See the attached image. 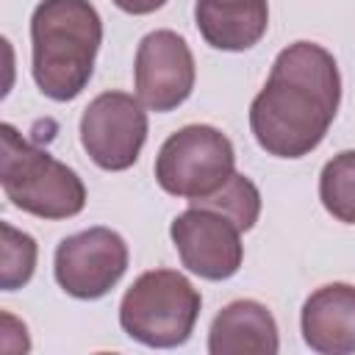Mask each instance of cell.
Segmentation results:
<instances>
[{
	"label": "cell",
	"instance_id": "obj_5",
	"mask_svg": "<svg viewBox=\"0 0 355 355\" xmlns=\"http://www.w3.org/2000/svg\"><path fill=\"white\" fill-rule=\"evenodd\" d=\"M233 172V141L214 125H186L175 130L155 155L158 186L189 202L219 191Z\"/></svg>",
	"mask_w": 355,
	"mask_h": 355
},
{
	"label": "cell",
	"instance_id": "obj_6",
	"mask_svg": "<svg viewBox=\"0 0 355 355\" xmlns=\"http://www.w3.org/2000/svg\"><path fill=\"white\" fill-rule=\"evenodd\" d=\"M80 144L105 172L130 169L147 141L144 103L128 92H103L80 114Z\"/></svg>",
	"mask_w": 355,
	"mask_h": 355
},
{
	"label": "cell",
	"instance_id": "obj_14",
	"mask_svg": "<svg viewBox=\"0 0 355 355\" xmlns=\"http://www.w3.org/2000/svg\"><path fill=\"white\" fill-rule=\"evenodd\" d=\"M191 205H205V208H214V211L230 216L244 233V230H252L261 216V191L247 175L233 172L219 191H214L211 197L194 200Z\"/></svg>",
	"mask_w": 355,
	"mask_h": 355
},
{
	"label": "cell",
	"instance_id": "obj_9",
	"mask_svg": "<svg viewBox=\"0 0 355 355\" xmlns=\"http://www.w3.org/2000/svg\"><path fill=\"white\" fill-rule=\"evenodd\" d=\"M194 78V55L180 33L161 28L139 42L133 58V86L144 108L155 114L175 111L189 100Z\"/></svg>",
	"mask_w": 355,
	"mask_h": 355
},
{
	"label": "cell",
	"instance_id": "obj_1",
	"mask_svg": "<svg viewBox=\"0 0 355 355\" xmlns=\"http://www.w3.org/2000/svg\"><path fill=\"white\" fill-rule=\"evenodd\" d=\"M341 103V75L330 50L316 42L283 47L263 89L250 103V130L275 158H302L327 136Z\"/></svg>",
	"mask_w": 355,
	"mask_h": 355
},
{
	"label": "cell",
	"instance_id": "obj_10",
	"mask_svg": "<svg viewBox=\"0 0 355 355\" xmlns=\"http://www.w3.org/2000/svg\"><path fill=\"white\" fill-rule=\"evenodd\" d=\"M300 330L305 344L319 355L355 352V286H319L302 302Z\"/></svg>",
	"mask_w": 355,
	"mask_h": 355
},
{
	"label": "cell",
	"instance_id": "obj_8",
	"mask_svg": "<svg viewBox=\"0 0 355 355\" xmlns=\"http://www.w3.org/2000/svg\"><path fill=\"white\" fill-rule=\"evenodd\" d=\"M169 236L180 255V263L202 280H227L244 261L241 227L214 208H186L172 219Z\"/></svg>",
	"mask_w": 355,
	"mask_h": 355
},
{
	"label": "cell",
	"instance_id": "obj_15",
	"mask_svg": "<svg viewBox=\"0 0 355 355\" xmlns=\"http://www.w3.org/2000/svg\"><path fill=\"white\" fill-rule=\"evenodd\" d=\"M3 230V250H0V288L17 291L22 288L36 269V239L17 230L11 222H0Z\"/></svg>",
	"mask_w": 355,
	"mask_h": 355
},
{
	"label": "cell",
	"instance_id": "obj_2",
	"mask_svg": "<svg viewBox=\"0 0 355 355\" xmlns=\"http://www.w3.org/2000/svg\"><path fill=\"white\" fill-rule=\"evenodd\" d=\"M103 19L89 0H39L31 14V72L55 103L75 100L92 80Z\"/></svg>",
	"mask_w": 355,
	"mask_h": 355
},
{
	"label": "cell",
	"instance_id": "obj_12",
	"mask_svg": "<svg viewBox=\"0 0 355 355\" xmlns=\"http://www.w3.org/2000/svg\"><path fill=\"white\" fill-rule=\"evenodd\" d=\"M194 22L205 44L225 53L255 47L269 28L266 0H197Z\"/></svg>",
	"mask_w": 355,
	"mask_h": 355
},
{
	"label": "cell",
	"instance_id": "obj_11",
	"mask_svg": "<svg viewBox=\"0 0 355 355\" xmlns=\"http://www.w3.org/2000/svg\"><path fill=\"white\" fill-rule=\"evenodd\" d=\"M280 349L277 322L258 300H233L211 322V355H275Z\"/></svg>",
	"mask_w": 355,
	"mask_h": 355
},
{
	"label": "cell",
	"instance_id": "obj_13",
	"mask_svg": "<svg viewBox=\"0 0 355 355\" xmlns=\"http://www.w3.org/2000/svg\"><path fill=\"white\" fill-rule=\"evenodd\" d=\"M319 200L333 219L355 225V150H341L322 166Z\"/></svg>",
	"mask_w": 355,
	"mask_h": 355
},
{
	"label": "cell",
	"instance_id": "obj_7",
	"mask_svg": "<svg viewBox=\"0 0 355 355\" xmlns=\"http://www.w3.org/2000/svg\"><path fill=\"white\" fill-rule=\"evenodd\" d=\"M128 244L111 227H89L58 241L53 275L55 283L75 300L105 297L128 269Z\"/></svg>",
	"mask_w": 355,
	"mask_h": 355
},
{
	"label": "cell",
	"instance_id": "obj_16",
	"mask_svg": "<svg viewBox=\"0 0 355 355\" xmlns=\"http://www.w3.org/2000/svg\"><path fill=\"white\" fill-rule=\"evenodd\" d=\"M116 8H122L125 14H133V17H144V14H153L158 11L166 0H111Z\"/></svg>",
	"mask_w": 355,
	"mask_h": 355
},
{
	"label": "cell",
	"instance_id": "obj_4",
	"mask_svg": "<svg viewBox=\"0 0 355 355\" xmlns=\"http://www.w3.org/2000/svg\"><path fill=\"white\" fill-rule=\"evenodd\" d=\"M202 297L178 269H150L133 280L119 302L122 330L155 349H172L191 338Z\"/></svg>",
	"mask_w": 355,
	"mask_h": 355
},
{
	"label": "cell",
	"instance_id": "obj_3",
	"mask_svg": "<svg viewBox=\"0 0 355 355\" xmlns=\"http://www.w3.org/2000/svg\"><path fill=\"white\" fill-rule=\"evenodd\" d=\"M0 186L14 208L39 219H69L86 205L78 172L31 144L8 122L0 128Z\"/></svg>",
	"mask_w": 355,
	"mask_h": 355
}]
</instances>
